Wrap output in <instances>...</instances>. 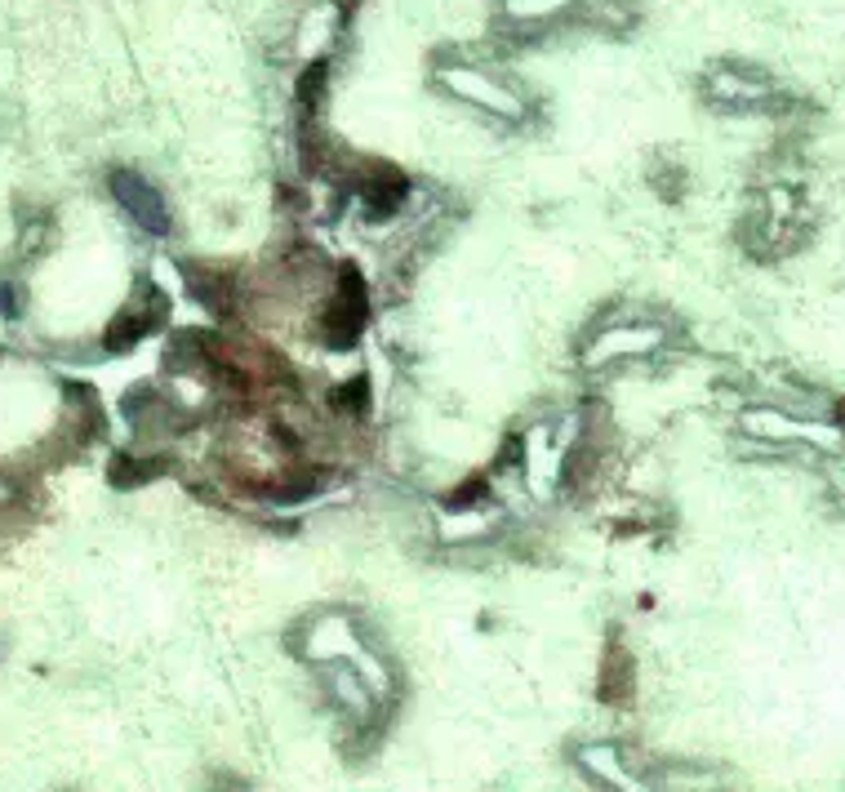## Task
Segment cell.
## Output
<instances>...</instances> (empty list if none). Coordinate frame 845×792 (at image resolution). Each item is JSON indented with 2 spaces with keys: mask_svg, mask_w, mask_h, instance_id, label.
Instances as JSON below:
<instances>
[{
  "mask_svg": "<svg viewBox=\"0 0 845 792\" xmlns=\"http://www.w3.org/2000/svg\"><path fill=\"white\" fill-rule=\"evenodd\" d=\"M352 410H365V379H356V383H347V396H343Z\"/></svg>",
  "mask_w": 845,
  "mask_h": 792,
  "instance_id": "3",
  "label": "cell"
},
{
  "mask_svg": "<svg viewBox=\"0 0 845 792\" xmlns=\"http://www.w3.org/2000/svg\"><path fill=\"white\" fill-rule=\"evenodd\" d=\"M112 192H116V201H121L125 210L147 227V232H169L165 201H161V196H156L138 174H112Z\"/></svg>",
  "mask_w": 845,
  "mask_h": 792,
  "instance_id": "2",
  "label": "cell"
},
{
  "mask_svg": "<svg viewBox=\"0 0 845 792\" xmlns=\"http://www.w3.org/2000/svg\"><path fill=\"white\" fill-rule=\"evenodd\" d=\"M361 325H365V285L356 281L352 267H343V294L334 299L330 316H325V339L347 348L361 334Z\"/></svg>",
  "mask_w": 845,
  "mask_h": 792,
  "instance_id": "1",
  "label": "cell"
}]
</instances>
